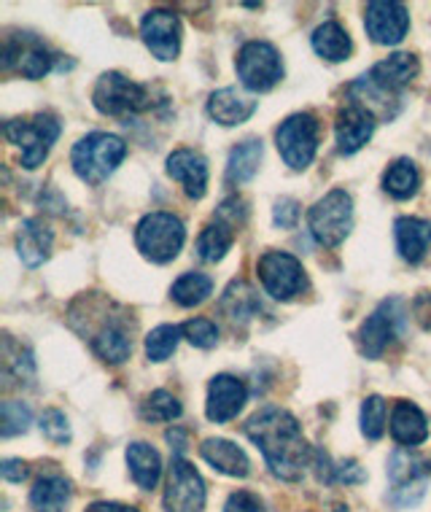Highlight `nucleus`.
Returning a JSON list of instances; mask_svg holds the SVG:
<instances>
[{
  "instance_id": "obj_1",
  "label": "nucleus",
  "mask_w": 431,
  "mask_h": 512,
  "mask_svg": "<svg viewBox=\"0 0 431 512\" xmlns=\"http://www.w3.org/2000/svg\"><path fill=\"white\" fill-rule=\"evenodd\" d=\"M248 440L262 451L267 467L281 480H300L310 467V445L300 421L283 407H264L246 424Z\"/></svg>"
},
{
  "instance_id": "obj_2",
  "label": "nucleus",
  "mask_w": 431,
  "mask_h": 512,
  "mask_svg": "<svg viewBox=\"0 0 431 512\" xmlns=\"http://www.w3.org/2000/svg\"><path fill=\"white\" fill-rule=\"evenodd\" d=\"M127 157V143L111 133L84 135L71 151L76 176L87 184H103Z\"/></svg>"
},
{
  "instance_id": "obj_3",
  "label": "nucleus",
  "mask_w": 431,
  "mask_h": 512,
  "mask_svg": "<svg viewBox=\"0 0 431 512\" xmlns=\"http://www.w3.org/2000/svg\"><path fill=\"white\" fill-rule=\"evenodd\" d=\"M184 240V221L165 211L143 216L141 224H138V230H135L138 251H141L146 259H151V262H157V265L173 262L178 256V251L184 248Z\"/></svg>"
},
{
  "instance_id": "obj_4",
  "label": "nucleus",
  "mask_w": 431,
  "mask_h": 512,
  "mask_svg": "<svg viewBox=\"0 0 431 512\" xmlns=\"http://www.w3.org/2000/svg\"><path fill=\"white\" fill-rule=\"evenodd\" d=\"M60 119L52 114H36L33 119H11L3 124V135L22 149V165L36 170L60 138Z\"/></svg>"
},
{
  "instance_id": "obj_5",
  "label": "nucleus",
  "mask_w": 431,
  "mask_h": 512,
  "mask_svg": "<svg viewBox=\"0 0 431 512\" xmlns=\"http://www.w3.org/2000/svg\"><path fill=\"white\" fill-rule=\"evenodd\" d=\"M92 103L106 116L143 114L151 108V89L127 79L122 73H103L92 92Z\"/></svg>"
},
{
  "instance_id": "obj_6",
  "label": "nucleus",
  "mask_w": 431,
  "mask_h": 512,
  "mask_svg": "<svg viewBox=\"0 0 431 512\" xmlns=\"http://www.w3.org/2000/svg\"><path fill=\"white\" fill-rule=\"evenodd\" d=\"M313 238L326 248L340 246L353 227V200L345 189H332L308 213Z\"/></svg>"
},
{
  "instance_id": "obj_7",
  "label": "nucleus",
  "mask_w": 431,
  "mask_h": 512,
  "mask_svg": "<svg viewBox=\"0 0 431 512\" xmlns=\"http://www.w3.org/2000/svg\"><path fill=\"white\" fill-rule=\"evenodd\" d=\"M318 133H321V124L313 114H294L278 127L275 143H278L283 162L291 170H305L313 162L318 151Z\"/></svg>"
},
{
  "instance_id": "obj_8",
  "label": "nucleus",
  "mask_w": 431,
  "mask_h": 512,
  "mask_svg": "<svg viewBox=\"0 0 431 512\" xmlns=\"http://www.w3.org/2000/svg\"><path fill=\"white\" fill-rule=\"evenodd\" d=\"M235 68H238L240 84L251 92H267L283 79L281 54L267 41H248L238 52Z\"/></svg>"
},
{
  "instance_id": "obj_9",
  "label": "nucleus",
  "mask_w": 431,
  "mask_h": 512,
  "mask_svg": "<svg viewBox=\"0 0 431 512\" xmlns=\"http://www.w3.org/2000/svg\"><path fill=\"white\" fill-rule=\"evenodd\" d=\"M418 76V60L410 52H396L386 60H380L367 76L353 84L356 92H364V98L386 100L399 89H405Z\"/></svg>"
},
{
  "instance_id": "obj_10",
  "label": "nucleus",
  "mask_w": 431,
  "mask_h": 512,
  "mask_svg": "<svg viewBox=\"0 0 431 512\" xmlns=\"http://www.w3.org/2000/svg\"><path fill=\"white\" fill-rule=\"evenodd\" d=\"M259 281L273 300H291L305 289V270L297 256L286 251H267L259 256Z\"/></svg>"
},
{
  "instance_id": "obj_11",
  "label": "nucleus",
  "mask_w": 431,
  "mask_h": 512,
  "mask_svg": "<svg viewBox=\"0 0 431 512\" xmlns=\"http://www.w3.org/2000/svg\"><path fill=\"white\" fill-rule=\"evenodd\" d=\"M3 68L25 79H44L52 71V54L33 33H17L3 41Z\"/></svg>"
},
{
  "instance_id": "obj_12",
  "label": "nucleus",
  "mask_w": 431,
  "mask_h": 512,
  "mask_svg": "<svg viewBox=\"0 0 431 512\" xmlns=\"http://www.w3.org/2000/svg\"><path fill=\"white\" fill-rule=\"evenodd\" d=\"M203 507V477L184 456H173L168 483H165V512H203Z\"/></svg>"
},
{
  "instance_id": "obj_13",
  "label": "nucleus",
  "mask_w": 431,
  "mask_h": 512,
  "mask_svg": "<svg viewBox=\"0 0 431 512\" xmlns=\"http://www.w3.org/2000/svg\"><path fill=\"white\" fill-rule=\"evenodd\" d=\"M426 461L410 451H394L388 461V477H391V502L396 507H413L426 494Z\"/></svg>"
},
{
  "instance_id": "obj_14",
  "label": "nucleus",
  "mask_w": 431,
  "mask_h": 512,
  "mask_svg": "<svg viewBox=\"0 0 431 512\" xmlns=\"http://www.w3.org/2000/svg\"><path fill=\"white\" fill-rule=\"evenodd\" d=\"M364 27L375 44L394 46L407 36L410 27V14L402 3L394 0H375L364 11Z\"/></svg>"
},
{
  "instance_id": "obj_15",
  "label": "nucleus",
  "mask_w": 431,
  "mask_h": 512,
  "mask_svg": "<svg viewBox=\"0 0 431 512\" xmlns=\"http://www.w3.org/2000/svg\"><path fill=\"white\" fill-rule=\"evenodd\" d=\"M141 36L157 60H176L181 49V22L173 11L154 9L141 22Z\"/></svg>"
},
{
  "instance_id": "obj_16",
  "label": "nucleus",
  "mask_w": 431,
  "mask_h": 512,
  "mask_svg": "<svg viewBox=\"0 0 431 512\" xmlns=\"http://www.w3.org/2000/svg\"><path fill=\"white\" fill-rule=\"evenodd\" d=\"M399 300H388L383 302L375 313H372L364 324H361L359 332V345H361V354L370 356V359H378L383 356L391 340L396 337V327H399Z\"/></svg>"
},
{
  "instance_id": "obj_17",
  "label": "nucleus",
  "mask_w": 431,
  "mask_h": 512,
  "mask_svg": "<svg viewBox=\"0 0 431 512\" xmlns=\"http://www.w3.org/2000/svg\"><path fill=\"white\" fill-rule=\"evenodd\" d=\"M375 133V114L364 103H348L340 108L335 122V135H337V149L340 154H356V151L370 141Z\"/></svg>"
},
{
  "instance_id": "obj_18",
  "label": "nucleus",
  "mask_w": 431,
  "mask_h": 512,
  "mask_svg": "<svg viewBox=\"0 0 431 512\" xmlns=\"http://www.w3.org/2000/svg\"><path fill=\"white\" fill-rule=\"evenodd\" d=\"M248 391L243 386V380L235 375H216L208 386V407L205 413L211 418L213 424H227L246 405Z\"/></svg>"
},
{
  "instance_id": "obj_19",
  "label": "nucleus",
  "mask_w": 431,
  "mask_h": 512,
  "mask_svg": "<svg viewBox=\"0 0 431 512\" xmlns=\"http://www.w3.org/2000/svg\"><path fill=\"white\" fill-rule=\"evenodd\" d=\"M168 176L184 184V192L192 200L205 197L208 189V162L200 151L178 149L168 157Z\"/></svg>"
},
{
  "instance_id": "obj_20",
  "label": "nucleus",
  "mask_w": 431,
  "mask_h": 512,
  "mask_svg": "<svg viewBox=\"0 0 431 512\" xmlns=\"http://www.w3.org/2000/svg\"><path fill=\"white\" fill-rule=\"evenodd\" d=\"M256 111V100L246 92H240L238 87H224L219 92H213L208 100V114L213 122L224 124V127H235L251 119Z\"/></svg>"
},
{
  "instance_id": "obj_21",
  "label": "nucleus",
  "mask_w": 431,
  "mask_h": 512,
  "mask_svg": "<svg viewBox=\"0 0 431 512\" xmlns=\"http://www.w3.org/2000/svg\"><path fill=\"white\" fill-rule=\"evenodd\" d=\"M92 351L108 364L127 362L132 354V329L122 318H111L92 337Z\"/></svg>"
},
{
  "instance_id": "obj_22",
  "label": "nucleus",
  "mask_w": 431,
  "mask_h": 512,
  "mask_svg": "<svg viewBox=\"0 0 431 512\" xmlns=\"http://www.w3.org/2000/svg\"><path fill=\"white\" fill-rule=\"evenodd\" d=\"M52 240L54 235L46 221L25 219L17 230L19 259H22L27 267L44 265L46 259H49V251H52Z\"/></svg>"
},
{
  "instance_id": "obj_23",
  "label": "nucleus",
  "mask_w": 431,
  "mask_h": 512,
  "mask_svg": "<svg viewBox=\"0 0 431 512\" xmlns=\"http://www.w3.org/2000/svg\"><path fill=\"white\" fill-rule=\"evenodd\" d=\"M388 426H391V437L405 448H415L429 440V421L421 413V407L413 402H396Z\"/></svg>"
},
{
  "instance_id": "obj_24",
  "label": "nucleus",
  "mask_w": 431,
  "mask_h": 512,
  "mask_svg": "<svg viewBox=\"0 0 431 512\" xmlns=\"http://www.w3.org/2000/svg\"><path fill=\"white\" fill-rule=\"evenodd\" d=\"M73 488L71 480L60 472H46L36 480L30 491V504L36 512H68Z\"/></svg>"
},
{
  "instance_id": "obj_25",
  "label": "nucleus",
  "mask_w": 431,
  "mask_h": 512,
  "mask_svg": "<svg viewBox=\"0 0 431 512\" xmlns=\"http://www.w3.org/2000/svg\"><path fill=\"white\" fill-rule=\"evenodd\" d=\"M200 456H203L213 469H219L221 475L229 477H246L251 472V461L243 453V448H238L235 442L221 440V437H211L200 445Z\"/></svg>"
},
{
  "instance_id": "obj_26",
  "label": "nucleus",
  "mask_w": 431,
  "mask_h": 512,
  "mask_svg": "<svg viewBox=\"0 0 431 512\" xmlns=\"http://www.w3.org/2000/svg\"><path fill=\"white\" fill-rule=\"evenodd\" d=\"M396 230V246L399 254L405 256L407 262H421L431 246V221L418 219V216H402L394 224Z\"/></svg>"
},
{
  "instance_id": "obj_27",
  "label": "nucleus",
  "mask_w": 431,
  "mask_h": 512,
  "mask_svg": "<svg viewBox=\"0 0 431 512\" xmlns=\"http://www.w3.org/2000/svg\"><path fill=\"white\" fill-rule=\"evenodd\" d=\"M127 467H130V475L138 488L143 491L157 488L159 477H162V459L149 442H132L127 448Z\"/></svg>"
},
{
  "instance_id": "obj_28",
  "label": "nucleus",
  "mask_w": 431,
  "mask_h": 512,
  "mask_svg": "<svg viewBox=\"0 0 431 512\" xmlns=\"http://www.w3.org/2000/svg\"><path fill=\"white\" fill-rule=\"evenodd\" d=\"M221 313L232 321V324H246L262 310V302L256 297V292L243 281L229 283V289L224 292L219 302Z\"/></svg>"
},
{
  "instance_id": "obj_29",
  "label": "nucleus",
  "mask_w": 431,
  "mask_h": 512,
  "mask_svg": "<svg viewBox=\"0 0 431 512\" xmlns=\"http://www.w3.org/2000/svg\"><path fill=\"white\" fill-rule=\"evenodd\" d=\"M313 49L316 54H321L324 60L329 62H343L351 57V36H348V30H345L340 22L335 19H329L324 25L316 27V33H313Z\"/></svg>"
},
{
  "instance_id": "obj_30",
  "label": "nucleus",
  "mask_w": 431,
  "mask_h": 512,
  "mask_svg": "<svg viewBox=\"0 0 431 512\" xmlns=\"http://www.w3.org/2000/svg\"><path fill=\"white\" fill-rule=\"evenodd\" d=\"M262 141H243L238 143L235 149L229 151V162H227V184H246L248 178L256 176L259 170V162H262Z\"/></svg>"
},
{
  "instance_id": "obj_31",
  "label": "nucleus",
  "mask_w": 431,
  "mask_h": 512,
  "mask_svg": "<svg viewBox=\"0 0 431 512\" xmlns=\"http://www.w3.org/2000/svg\"><path fill=\"white\" fill-rule=\"evenodd\" d=\"M418 184H421V173L410 159H396L394 165L386 170V176H383V189L396 200L413 197L418 192Z\"/></svg>"
},
{
  "instance_id": "obj_32",
  "label": "nucleus",
  "mask_w": 431,
  "mask_h": 512,
  "mask_svg": "<svg viewBox=\"0 0 431 512\" xmlns=\"http://www.w3.org/2000/svg\"><path fill=\"white\" fill-rule=\"evenodd\" d=\"M213 294V281L211 275L205 273H184L173 283L170 297L181 305V308H194V305H203Z\"/></svg>"
},
{
  "instance_id": "obj_33",
  "label": "nucleus",
  "mask_w": 431,
  "mask_h": 512,
  "mask_svg": "<svg viewBox=\"0 0 431 512\" xmlns=\"http://www.w3.org/2000/svg\"><path fill=\"white\" fill-rule=\"evenodd\" d=\"M235 243V235H232V227L224 224V221H216V224H208L200 238H197V256L203 262H219L224 259L229 248Z\"/></svg>"
},
{
  "instance_id": "obj_34",
  "label": "nucleus",
  "mask_w": 431,
  "mask_h": 512,
  "mask_svg": "<svg viewBox=\"0 0 431 512\" xmlns=\"http://www.w3.org/2000/svg\"><path fill=\"white\" fill-rule=\"evenodd\" d=\"M184 413V407L178 402L170 391H154L146 397V402L141 405V418L149 421V424H165V421H176Z\"/></svg>"
},
{
  "instance_id": "obj_35",
  "label": "nucleus",
  "mask_w": 431,
  "mask_h": 512,
  "mask_svg": "<svg viewBox=\"0 0 431 512\" xmlns=\"http://www.w3.org/2000/svg\"><path fill=\"white\" fill-rule=\"evenodd\" d=\"M178 340H181V327L162 324V327L151 329L146 337V356L151 362H168L178 348Z\"/></svg>"
},
{
  "instance_id": "obj_36",
  "label": "nucleus",
  "mask_w": 431,
  "mask_h": 512,
  "mask_svg": "<svg viewBox=\"0 0 431 512\" xmlns=\"http://www.w3.org/2000/svg\"><path fill=\"white\" fill-rule=\"evenodd\" d=\"M361 432L367 440H380L386 432V399L367 397L361 405Z\"/></svg>"
},
{
  "instance_id": "obj_37",
  "label": "nucleus",
  "mask_w": 431,
  "mask_h": 512,
  "mask_svg": "<svg viewBox=\"0 0 431 512\" xmlns=\"http://www.w3.org/2000/svg\"><path fill=\"white\" fill-rule=\"evenodd\" d=\"M30 418H33V413H30V407L25 402H14V399L3 402L0 405V434L3 437H14V434L27 432Z\"/></svg>"
},
{
  "instance_id": "obj_38",
  "label": "nucleus",
  "mask_w": 431,
  "mask_h": 512,
  "mask_svg": "<svg viewBox=\"0 0 431 512\" xmlns=\"http://www.w3.org/2000/svg\"><path fill=\"white\" fill-rule=\"evenodd\" d=\"M181 335L194 348H213L219 343V327L213 324L211 318H189L186 324H181Z\"/></svg>"
},
{
  "instance_id": "obj_39",
  "label": "nucleus",
  "mask_w": 431,
  "mask_h": 512,
  "mask_svg": "<svg viewBox=\"0 0 431 512\" xmlns=\"http://www.w3.org/2000/svg\"><path fill=\"white\" fill-rule=\"evenodd\" d=\"M41 432H44L46 440L57 442V445L71 442V424H68V418L60 410H46L41 415Z\"/></svg>"
},
{
  "instance_id": "obj_40",
  "label": "nucleus",
  "mask_w": 431,
  "mask_h": 512,
  "mask_svg": "<svg viewBox=\"0 0 431 512\" xmlns=\"http://www.w3.org/2000/svg\"><path fill=\"white\" fill-rule=\"evenodd\" d=\"M224 512H264V504L251 491H235V494H229Z\"/></svg>"
},
{
  "instance_id": "obj_41",
  "label": "nucleus",
  "mask_w": 431,
  "mask_h": 512,
  "mask_svg": "<svg viewBox=\"0 0 431 512\" xmlns=\"http://www.w3.org/2000/svg\"><path fill=\"white\" fill-rule=\"evenodd\" d=\"M300 219V205L297 200H291V197H283L281 203L275 205V224L281 227V230H291L294 224Z\"/></svg>"
},
{
  "instance_id": "obj_42",
  "label": "nucleus",
  "mask_w": 431,
  "mask_h": 512,
  "mask_svg": "<svg viewBox=\"0 0 431 512\" xmlns=\"http://www.w3.org/2000/svg\"><path fill=\"white\" fill-rule=\"evenodd\" d=\"M332 480L353 486V483H364V480H367V472H364L356 461H343V464H337L335 472H332Z\"/></svg>"
},
{
  "instance_id": "obj_43",
  "label": "nucleus",
  "mask_w": 431,
  "mask_h": 512,
  "mask_svg": "<svg viewBox=\"0 0 431 512\" xmlns=\"http://www.w3.org/2000/svg\"><path fill=\"white\" fill-rule=\"evenodd\" d=\"M219 219H227L229 227L243 224V221H246V203H243L240 197H229V200H224V203L219 205Z\"/></svg>"
},
{
  "instance_id": "obj_44",
  "label": "nucleus",
  "mask_w": 431,
  "mask_h": 512,
  "mask_svg": "<svg viewBox=\"0 0 431 512\" xmlns=\"http://www.w3.org/2000/svg\"><path fill=\"white\" fill-rule=\"evenodd\" d=\"M0 475L9 483H22L27 477V464L22 459H6L0 464Z\"/></svg>"
},
{
  "instance_id": "obj_45",
  "label": "nucleus",
  "mask_w": 431,
  "mask_h": 512,
  "mask_svg": "<svg viewBox=\"0 0 431 512\" xmlns=\"http://www.w3.org/2000/svg\"><path fill=\"white\" fill-rule=\"evenodd\" d=\"M87 512H141V510H135V507H127V504H119V502H95V504H89Z\"/></svg>"
},
{
  "instance_id": "obj_46",
  "label": "nucleus",
  "mask_w": 431,
  "mask_h": 512,
  "mask_svg": "<svg viewBox=\"0 0 431 512\" xmlns=\"http://www.w3.org/2000/svg\"><path fill=\"white\" fill-rule=\"evenodd\" d=\"M168 442H170V448H173V456H184V451H186V432H181V429H170V432H168Z\"/></svg>"
}]
</instances>
